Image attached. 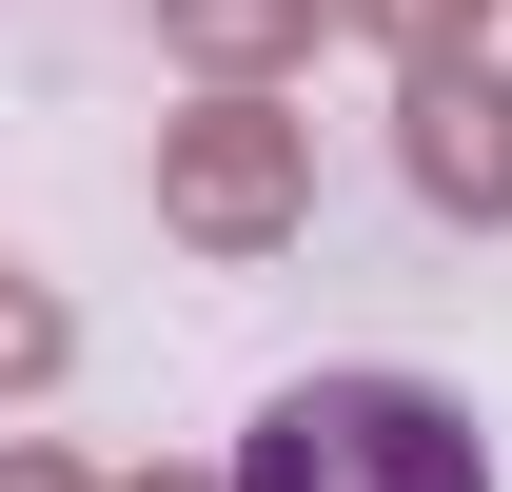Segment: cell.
Here are the masks:
<instances>
[{"label":"cell","mask_w":512,"mask_h":492,"mask_svg":"<svg viewBox=\"0 0 512 492\" xmlns=\"http://www.w3.org/2000/svg\"><path fill=\"white\" fill-rule=\"evenodd\" d=\"M217 492H493V433H473V394L355 355V374H276Z\"/></svg>","instance_id":"1"},{"label":"cell","mask_w":512,"mask_h":492,"mask_svg":"<svg viewBox=\"0 0 512 492\" xmlns=\"http://www.w3.org/2000/svg\"><path fill=\"white\" fill-rule=\"evenodd\" d=\"M158 237L178 256H296L316 237V119H296V79H197L158 119Z\"/></svg>","instance_id":"2"},{"label":"cell","mask_w":512,"mask_h":492,"mask_svg":"<svg viewBox=\"0 0 512 492\" xmlns=\"http://www.w3.org/2000/svg\"><path fill=\"white\" fill-rule=\"evenodd\" d=\"M394 178L453 237H512V60L493 40H414L394 60Z\"/></svg>","instance_id":"3"},{"label":"cell","mask_w":512,"mask_h":492,"mask_svg":"<svg viewBox=\"0 0 512 492\" xmlns=\"http://www.w3.org/2000/svg\"><path fill=\"white\" fill-rule=\"evenodd\" d=\"M335 40V0H158V60L178 79H296Z\"/></svg>","instance_id":"4"},{"label":"cell","mask_w":512,"mask_h":492,"mask_svg":"<svg viewBox=\"0 0 512 492\" xmlns=\"http://www.w3.org/2000/svg\"><path fill=\"white\" fill-rule=\"evenodd\" d=\"M60 374H79V296L40 276V256H0V414H40Z\"/></svg>","instance_id":"5"},{"label":"cell","mask_w":512,"mask_h":492,"mask_svg":"<svg viewBox=\"0 0 512 492\" xmlns=\"http://www.w3.org/2000/svg\"><path fill=\"white\" fill-rule=\"evenodd\" d=\"M335 20H355V40H394V60H414V40H493V20H453V0H335Z\"/></svg>","instance_id":"6"},{"label":"cell","mask_w":512,"mask_h":492,"mask_svg":"<svg viewBox=\"0 0 512 492\" xmlns=\"http://www.w3.org/2000/svg\"><path fill=\"white\" fill-rule=\"evenodd\" d=\"M0 492H99V473H79L60 433H0Z\"/></svg>","instance_id":"7"},{"label":"cell","mask_w":512,"mask_h":492,"mask_svg":"<svg viewBox=\"0 0 512 492\" xmlns=\"http://www.w3.org/2000/svg\"><path fill=\"white\" fill-rule=\"evenodd\" d=\"M119 492H217V473H119Z\"/></svg>","instance_id":"8"},{"label":"cell","mask_w":512,"mask_h":492,"mask_svg":"<svg viewBox=\"0 0 512 492\" xmlns=\"http://www.w3.org/2000/svg\"><path fill=\"white\" fill-rule=\"evenodd\" d=\"M453 20H512V0H453Z\"/></svg>","instance_id":"9"}]
</instances>
